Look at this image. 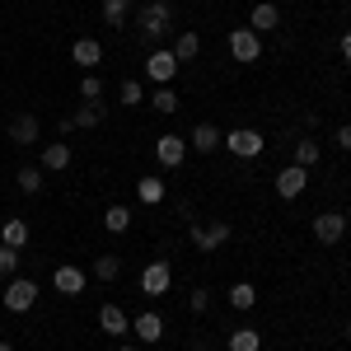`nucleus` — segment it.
<instances>
[{
	"mask_svg": "<svg viewBox=\"0 0 351 351\" xmlns=\"http://www.w3.org/2000/svg\"><path fill=\"white\" fill-rule=\"evenodd\" d=\"M342 332H347V342H351V319H347V328H342Z\"/></svg>",
	"mask_w": 351,
	"mask_h": 351,
	"instance_id": "58836bf2",
	"label": "nucleus"
},
{
	"mask_svg": "<svg viewBox=\"0 0 351 351\" xmlns=\"http://www.w3.org/2000/svg\"><path fill=\"white\" fill-rule=\"evenodd\" d=\"M230 234H234V225H230L225 216H216V220H188V239H192L197 253H216V248H225Z\"/></svg>",
	"mask_w": 351,
	"mask_h": 351,
	"instance_id": "f257e3e1",
	"label": "nucleus"
},
{
	"mask_svg": "<svg viewBox=\"0 0 351 351\" xmlns=\"http://www.w3.org/2000/svg\"><path fill=\"white\" fill-rule=\"evenodd\" d=\"M319 160H324V145H319L314 136H300L295 150H291V164H300V169H314Z\"/></svg>",
	"mask_w": 351,
	"mask_h": 351,
	"instance_id": "6ab92c4d",
	"label": "nucleus"
},
{
	"mask_svg": "<svg viewBox=\"0 0 351 351\" xmlns=\"http://www.w3.org/2000/svg\"><path fill=\"white\" fill-rule=\"evenodd\" d=\"M0 243H10V248H28V220L24 216H10L0 225Z\"/></svg>",
	"mask_w": 351,
	"mask_h": 351,
	"instance_id": "5701e85b",
	"label": "nucleus"
},
{
	"mask_svg": "<svg viewBox=\"0 0 351 351\" xmlns=\"http://www.w3.org/2000/svg\"><path fill=\"white\" fill-rule=\"evenodd\" d=\"M150 108H155V112H164V117H173V112L183 108V99H178V94H173L169 84H160V89L150 94Z\"/></svg>",
	"mask_w": 351,
	"mask_h": 351,
	"instance_id": "cd10ccee",
	"label": "nucleus"
},
{
	"mask_svg": "<svg viewBox=\"0 0 351 351\" xmlns=\"http://www.w3.org/2000/svg\"><path fill=\"white\" fill-rule=\"evenodd\" d=\"M14 183H19V192H24V197H38L47 178H43V169H38V164H24V169L14 173Z\"/></svg>",
	"mask_w": 351,
	"mask_h": 351,
	"instance_id": "393cba45",
	"label": "nucleus"
},
{
	"mask_svg": "<svg viewBox=\"0 0 351 351\" xmlns=\"http://www.w3.org/2000/svg\"><path fill=\"white\" fill-rule=\"evenodd\" d=\"M71 160H75L71 155V141H47L43 155H38V169L43 173H61V169H71Z\"/></svg>",
	"mask_w": 351,
	"mask_h": 351,
	"instance_id": "4468645a",
	"label": "nucleus"
},
{
	"mask_svg": "<svg viewBox=\"0 0 351 351\" xmlns=\"http://www.w3.org/2000/svg\"><path fill=\"white\" fill-rule=\"evenodd\" d=\"M188 309H192V314H206V309H211V291H192Z\"/></svg>",
	"mask_w": 351,
	"mask_h": 351,
	"instance_id": "72a5a7b5",
	"label": "nucleus"
},
{
	"mask_svg": "<svg viewBox=\"0 0 351 351\" xmlns=\"http://www.w3.org/2000/svg\"><path fill=\"white\" fill-rule=\"evenodd\" d=\"M220 145H225V132H220L216 122H197L188 132V150H197V155H216Z\"/></svg>",
	"mask_w": 351,
	"mask_h": 351,
	"instance_id": "f8f14e48",
	"label": "nucleus"
},
{
	"mask_svg": "<svg viewBox=\"0 0 351 351\" xmlns=\"http://www.w3.org/2000/svg\"><path fill=\"white\" fill-rule=\"evenodd\" d=\"M104 94H108V89H104V80H99V75L89 71V75H84V80H80V99H84V104H99Z\"/></svg>",
	"mask_w": 351,
	"mask_h": 351,
	"instance_id": "473e14b6",
	"label": "nucleus"
},
{
	"mask_svg": "<svg viewBox=\"0 0 351 351\" xmlns=\"http://www.w3.org/2000/svg\"><path fill=\"white\" fill-rule=\"evenodd\" d=\"M19 253H24V248L0 243V276H5V281H10V276H19Z\"/></svg>",
	"mask_w": 351,
	"mask_h": 351,
	"instance_id": "2f4dec72",
	"label": "nucleus"
},
{
	"mask_svg": "<svg viewBox=\"0 0 351 351\" xmlns=\"http://www.w3.org/2000/svg\"><path fill=\"white\" fill-rule=\"evenodd\" d=\"M89 276H99V281H117V276H122V258H117V253H99L94 267H89Z\"/></svg>",
	"mask_w": 351,
	"mask_h": 351,
	"instance_id": "bb28decb",
	"label": "nucleus"
},
{
	"mask_svg": "<svg viewBox=\"0 0 351 351\" xmlns=\"http://www.w3.org/2000/svg\"><path fill=\"white\" fill-rule=\"evenodd\" d=\"M38 136H43L38 112H19V117L10 122V141H14V145H38Z\"/></svg>",
	"mask_w": 351,
	"mask_h": 351,
	"instance_id": "a211bd4d",
	"label": "nucleus"
},
{
	"mask_svg": "<svg viewBox=\"0 0 351 351\" xmlns=\"http://www.w3.org/2000/svg\"><path fill=\"white\" fill-rule=\"evenodd\" d=\"M225 300H230V309H239V314H248V309L258 304V286H253V281H234V286L225 291Z\"/></svg>",
	"mask_w": 351,
	"mask_h": 351,
	"instance_id": "aec40b11",
	"label": "nucleus"
},
{
	"mask_svg": "<svg viewBox=\"0 0 351 351\" xmlns=\"http://www.w3.org/2000/svg\"><path fill=\"white\" fill-rule=\"evenodd\" d=\"M104 230H108V234H127V230H132V206L112 202L108 211H104Z\"/></svg>",
	"mask_w": 351,
	"mask_h": 351,
	"instance_id": "b1692460",
	"label": "nucleus"
},
{
	"mask_svg": "<svg viewBox=\"0 0 351 351\" xmlns=\"http://www.w3.org/2000/svg\"><path fill=\"white\" fill-rule=\"evenodd\" d=\"M84 286H89V271L75 267V263H61L52 271V291L56 295H84Z\"/></svg>",
	"mask_w": 351,
	"mask_h": 351,
	"instance_id": "9d476101",
	"label": "nucleus"
},
{
	"mask_svg": "<svg viewBox=\"0 0 351 351\" xmlns=\"http://www.w3.org/2000/svg\"><path fill=\"white\" fill-rule=\"evenodd\" d=\"M169 19H173V5H169V0H145L136 28H141V38H145V43H160L164 33H169Z\"/></svg>",
	"mask_w": 351,
	"mask_h": 351,
	"instance_id": "f03ea898",
	"label": "nucleus"
},
{
	"mask_svg": "<svg viewBox=\"0 0 351 351\" xmlns=\"http://www.w3.org/2000/svg\"><path fill=\"white\" fill-rule=\"evenodd\" d=\"M164 178H136V202H145V206H160L164 202Z\"/></svg>",
	"mask_w": 351,
	"mask_h": 351,
	"instance_id": "a878e982",
	"label": "nucleus"
},
{
	"mask_svg": "<svg viewBox=\"0 0 351 351\" xmlns=\"http://www.w3.org/2000/svg\"><path fill=\"white\" fill-rule=\"evenodd\" d=\"M132 332H136L141 347H155V342L164 337V319L155 314V309H145V314H136V319H132Z\"/></svg>",
	"mask_w": 351,
	"mask_h": 351,
	"instance_id": "2eb2a0df",
	"label": "nucleus"
},
{
	"mask_svg": "<svg viewBox=\"0 0 351 351\" xmlns=\"http://www.w3.org/2000/svg\"><path fill=\"white\" fill-rule=\"evenodd\" d=\"M169 52L178 56V66H188V61H197V52H202V38H197L192 28H183V33L173 38V47H169Z\"/></svg>",
	"mask_w": 351,
	"mask_h": 351,
	"instance_id": "412c9836",
	"label": "nucleus"
},
{
	"mask_svg": "<svg viewBox=\"0 0 351 351\" xmlns=\"http://www.w3.org/2000/svg\"><path fill=\"white\" fill-rule=\"evenodd\" d=\"M178 71H183V66H178V56L169 52V47H155V52L145 56V80L155 84V89H160V84H173Z\"/></svg>",
	"mask_w": 351,
	"mask_h": 351,
	"instance_id": "39448f33",
	"label": "nucleus"
},
{
	"mask_svg": "<svg viewBox=\"0 0 351 351\" xmlns=\"http://www.w3.org/2000/svg\"><path fill=\"white\" fill-rule=\"evenodd\" d=\"M342 234H347V216H342V211H319V216H314V239L319 243L332 248V243H342Z\"/></svg>",
	"mask_w": 351,
	"mask_h": 351,
	"instance_id": "ddd939ff",
	"label": "nucleus"
},
{
	"mask_svg": "<svg viewBox=\"0 0 351 351\" xmlns=\"http://www.w3.org/2000/svg\"><path fill=\"white\" fill-rule=\"evenodd\" d=\"M155 160H160V169H178L188 160V136H178V132L155 136Z\"/></svg>",
	"mask_w": 351,
	"mask_h": 351,
	"instance_id": "1a4fd4ad",
	"label": "nucleus"
},
{
	"mask_svg": "<svg viewBox=\"0 0 351 351\" xmlns=\"http://www.w3.org/2000/svg\"><path fill=\"white\" fill-rule=\"evenodd\" d=\"M127 5H136V0H127Z\"/></svg>",
	"mask_w": 351,
	"mask_h": 351,
	"instance_id": "a19ab883",
	"label": "nucleus"
},
{
	"mask_svg": "<svg viewBox=\"0 0 351 351\" xmlns=\"http://www.w3.org/2000/svg\"><path fill=\"white\" fill-rule=\"evenodd\" d=\"M117 104H122V108H141V104H145V84L141 80H122L117 84Z\"/></svg>",
	"mask_w": 351,
	"mask_h": 351,
	"instance_id": "c756f323",
	"label": "nucleus"
},
{
	"mask_svg": "<svg viewBox=\"0 0 351 351\" xmlns=\"http://www.w3.org/2000/svg\"><path fill=\"white\" fill-rule=\"evenodd\" d=\"M127 19H132V5L127 0H104V24L108 28H127Z\"/></svg>",
	"mask_w": 351,
	"mask_h": 351,
	"instance_id": "7c9ffc66",
	"label": "nucleus"
},
{
	"mask_svg": "<svg viewBox=\"0 0 351 351\" xmlns=\"http://www.w3.org/2000/svg\"><path fill=\"white\" fill-rule=\"evenodd\" d=\"M225 43H230V56H234L239 66H253V61L263 56V38H258L253 28H230Z\"/></svg>",
	"mask_w": 351,
	"mask_h": 351,
	"instance_id": "423d86ee",
	"label": "nucleus"
},
{
	"mask_svg": "<svg viewBox=\"0 0 351 351\" xmlns=\"http://www.w3.org/2000/svg\"><path fill=\"white\" fill-rule=\"evenodd\" d=\"M0 351H14V347H10V342H5V337H0Z\"/></svg>",
	"mask_w": 351,
	"mask_h": 351,
	"instance_id": "4c0bfd02",
	"label": "nucleus"
},
{
	"mask_svg": "<svg viewBox=\"0 0 351 351\" xmlns=\"http://www.w3.org/2000/svg\"><path fill=\"white\" fill-rule=\"evenodd\" d=\"M169 286H173V267H169L164 258L145 263V271H141V295H145V300H164V295H169Z\"/></svg>",
	"mask_w": 351,
	"mask_h": 351,
	"instance_id": "20e7f679",
	"label": "nucleus"
},
{
	"mask_svg": "<svg viewBox=\"0 0 351 351\" xmlns=\"http://www.w3.org/2000/svg\"><path fill=\"white\" fill-rule=\"evenodd\" d=\"M197 351H211V347H197Z\"/></svg>",
	"mask_w": 351,
	"mask_h": 351,
	"instance_id": "ea45409f",
	"label": "nucleus"
},
{
	"mask_svg": "<svg viewBox=\"0 0 351 351\" xmlns=\"http://www.w3.org/2000/svg\"><path fill=\"white\" fill-rule=\"evenodd\" d=\"M337 52H342V61H347V66H351V28H347V33H342V38H337Z\"/></svg>",
	"mask_w": 351,
	"mask_h": 351,
	"instance_id": "c9c22d12",
	"label": "nucleus"
},
{
	"mask_svg": "<svg viewBox=\"0 0 351 351\" xmlns=\"http://www.w3.org/2000/svg\"><path fill=\"white\" fill-rule=\"evenodd\" d=\"M99 328H104V332H108L112 342H122V337H127V332H132V314H127V309H122V304H99Z\"/></svg>",
	"mask_w": 351,
	"mask_h": 351,
	"instance_id": "9b49d317",
	"label": "nucleus"
},
{
	"mask_svg": "<svg viewBox=\"0 0 351 351\" xmlns=\"http://www.w3.org/2000/svg\"><path fill=\"white\" fill-rule=\"evenodd\" d=\"M263 132H253V127H234V132H225V150L230 155H239V160H258L263 155Z\"/></svg>",
	"mask_w": 351,
	"mask_h": 351,
	"instance_id": "0eeeda50",
	"label": "nucleus"
},
{
	"mask_svg": "<svg viewBox=\"0 0 351 351\" xmlns=\"http://www.w3.org/2000/svg\"><path fill=\"white\" fill-rule=\"evenodd\" d=\"M117 351H145V347H141V342H122Z\"/></svg>",
	"mask_w": 351,
	"mask_h": 351,
	"instance_id": "e433bc0d",
	"label": "nucleus"
},
{
	"mask_svg": "<svg viewBox=\"0 0 351 351\" xmlns=\"http://www.w3.org/2000/svg\"><path fill=\"white\" fill-rule=\"evenodd\" d=\"M71 122H75V132H89V127H99V122H104V104H80V108L71 112Z\"/></svg>",
	"mask_w": 351,
	"mask_h": 351,
	"instance_id": "c85d7f7f",
	"label": "nucleus"
},
{
	"mask_svg": "<svg viewBox=\"0 0 351 351\" xmlns=\"http://www.w3.org/2000/svg\"><path fill=\"white\" fill-rule=\"evenodd\" d=\"M225 351H263V332L258 328H234L225 337Z\"/></svg>",
	"mask_w": 351,
	"mask_h": 351,
	"instance_id": "4be33fe9",
	"label": "nucleus"
},
{
	"mask_svg": "<svg viewBox=\"0 0 351 351\" xmlns=\"http://www.w3.org/2000/svg\"><path fill=\"white\" fill-rule=\"evenodd\" d=\"M271 188H276V197H281V202H295V197H304V188H309V169L286 164V169L271 178Z\"/></svg>",
	"mask_w": 351,
	"mask_h": 351,
	"instance_id": "6e6552de",
	"label": "nucleus"
},
{
	"mask_svg": "<svg viewBox=\"0 0 351 351\" xmlns=\"http://www.w3.org/2000/svg\"><path fill=\"white\" fill-rule=\"evenodd\" d=\"M0 304H5L10 314H28V309L38 304V281H33V276H10L5 291H0Z\"/></svg>",
	"mask_w": 351,
	"mask_h": 351,
	"instance_id": "7ed1b4c3",
	"label": "nucleus"
},
{
	"mask_svg": "<svg viewBox=\"0 0 351 351\" xmlns=\"http://www.w3.org/2000/svg\"><path fill=\"white\" fill-rule=\"evenodd\" d=\"M248 28L263 38V33H271V28H281V10L271 5V0H258L253 10H248Z\"/></svg>",
	"mask_w": 351,
	"mask_h": 351,
	"instance_id": "f3484780",
	"label": "nucleus"
},
{
	"mask_svg": "<svg viewBox=\"0 0 351 351\" xmlns=\"http://www.w3.org/2000/svg\"><path fill=\"white\" fill-rule=\"evenodd\" d=\"M332 141H337V150H351V122H342V127H337V136H332Z\"/></svg>",
	"mask_w": 351,
	"mask_h": 351,
	"instance_id": "f704fd0d",
	"label": "nucleus"
},
{
	"mask_svg": "<svg viewBox=\"0 0 351 351\" xmlns=\"http://www.w3.org/2000/svg\"><path fill=\"white\" fill-rule=\"evenodd\" d=\"M71 61L84 66V71L104 66V43H99V38H75V43H71Z\"/></svg>",
	"mask_w": 351,
	"mask_h": 351,
	"instance_id": "dca6fc26",
	"label": "nucleus"
}]
</instances>
